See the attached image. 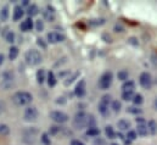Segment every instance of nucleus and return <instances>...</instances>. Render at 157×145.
Here are the masks:
<instances>
[{
	"label": "nucleus",
	"instance_id": "nucleus-3",
	"mask_svg": "<svg viewBox=\"0 0 157 145\" xmlns=\"http://www.w3.org/2000/svg\"><path fill=\"white\" fill-rule=\"evenodd\" d=\"M88 122H89V115H86L85 112H78L75 116L73 126L77 129H83V128L88 127Z\"/></svg>",
	"mask_w": 157,
	"mask_h": 145
},
{
	"label": "nucleus",
	"instance_id": "nucleus-37",
	"mask_svg": "<svg viewBox=\"0 0 157 145\" xmlns=\"http://www.w3.org/2000/svg\"><path fill=\"white\" fill-rule=\"evenodd\" d=\"M127 111H128V112H130V113H140V112H141V110L136 109V108H128Z\"/></svg>",
	"mask_w": 157,
	"mask_h": 145
},
{
	"label": "nucleus",
	"instance_id": "nucleus-30",
	"mask_svg": "<svg viewBox=\"0 0 157 145\" xmlns=\"http://www.w3.org/2000/svg\"><path fill=\"white\" fill-rule=\"evenodd\" d=\"M127 138H128L129 142L135 140V139H136V132H134V131H129L128 134H127Z\"/></svg>",
	"mask_w": 157,
	"mask_h": 145
},
{
	"label": "nucleus",
	"instance_id": "nucleus-43",
	"mask_svg": "<svg viewBox=\"0 0 157 145\" xmlns=\"http://www.w3.org/2000/svg\"><path fill=\"white\" fill-rule=\"evenodd\" d=\"M4 64V55L2 54H0V66Z\"/></svg>",
	"mask_w": 157,
	"mask_h": 145
},
{
	"label": "nucleus",
	"instance_id": "nucleus-12",
	"mask_svg": "<svg viewBox=\"0 0 157 145\" xmlns=\"http://www.w3.org/2000/svg\"><path fill=\"white\" fill-rule=\"evenodd\" d=\"M75 94L78 96V98H83L85 95V80H80L76 89H75Z\"/></svg>",
	"mask_w": 157,
	"mask_h": 145
},
{
	"label": "nucleus",
	"instance_id": "nucleus-10",
	"mask_svg": "<svg viewBox=\"0 0 157 145\" xmlns=\"http://www.w3.org/2000/svg\"><path fill=\"white\" fill-rule=\"evenodd\" d=\"M38 118V110L36 108H28L25 111V120L26 121H36Z\"/></svg>",
	"mask_w": 157,
	"mask_h": 145
},
{
	"label": "nucleus",
	"instance_id": "nucleus-42",
	"mask_svg": "<svg viewBox=\"0 0 157 145\" xmlns=\"http://www.w3.org/2000/svg\"><path fill=\"white\" fill-rule=\"evenodd\" d=\"M71 145H84V144L82 142H79V140H72Z\"/></svg>",
	"mask_w": 157,
	"mask_h": 145
},
{
	"label": "nucleus",
	"instance_id": "nucleus-31",
	"mask_svg": "<svg viewBox=\"0 0 157 145\" xmlns=\"http://www.w3.org/2000/svg\"><path fill=\"white\" fill-rule=\"evenodd\" d=\"M44 17L48 21H52L54 20V11H44Z\"/></svg>",
	"mask_w": 157,
	"mask_h": 145
},
{
	"label": "nucleus",
	"instance_id": "nucleus-17",
	"mask_svg": "<svg viewBox=\"0 0 157 145\" xmlns=\"http://www.w3.org/2000/svg\"><path fill=\"white\" fill-rule=\"evenodd\" d=\"M7 18H9V7L7 6H4L0 10V21L5 22V21H7Z\"/></svg>",
	"mask_w": 157,
	"mask_h": 145
},
{
	"label": "nucleus",
	"instance_id": "nucleus-34",
	"mask_svg": "<svg viewBox=\"0 0 157 145\" xmlns=\"http://www.w3.org/2000/svg\"><path fill=\"white\" fill-rule=\"evenodd\" d=\"M121 103L118 101V100H115L113 103H112V109H113V111H116V112H118L119 110H121Z\"/></svg>",
	"mask_w": 157,
	"mask_h": 145
},
{
	"label": "nucleus",
	"instance_id": "nucleus-5",
	"mask_svg": "<svg viewBox=\"0 0 157 145\" xmlns=\"http://www.w3.org/2000/svg\"><path fill=\"white\" fill-rule=\"evenodd\" d=\"M38 131L36 128H29L27 131L23 132V140L27 144H34L36 143V138H37Z\"/></svg>",
	"mask_w": 157,
	"mask_h": 145
},
{
	"label": "nucleus",
	"instance_id": "nucleus-33",
	"mask_svg": "<svg viewBox=\"0 0 157 145\" xmlns=\"http://www.w3.org/2000/svg\"><path fill=\"white\" fill-rule=\"evenodd\" d=\"M133 101H134V104H135V105H140V104L143 103V95H140V94H136V95L134 96Z\"/></svg>",
	"mask_w": 157,
	"mask_h": 145
},
{
	"label": "nucleus",
	"instance_id": "nucleus-26",
	"mask_svg": "<svg viewBox=\"0 0 157 145\" xmlns=\"http://www.w3.org/2000/svg\"><path fill=\"white\" fill-rule=\"evenodd\" d=\"M128 76H129V73H128V71H125V70H121V71L117 73L118 79H121V80H125V79H128Z\"/></svg>",
	"mask_w": 157,
	"mask_h": 145
},
{
	"label": "nucleus",
	"instance_id": "nucleus-6",
	"mask_svg": "<svg viewBox=\"0 0 157 145\" xmlns=\"http://www.w3.org/2000/svg\"><path fill=\"white\" fill-rule=\"evenodd\" d=\"M111 84H112V73L105 72L99 79V87L101 89H109Z\"/></svg>",
	"mask_w": 157,
	"mask_h": 145
},
{
	"label": "nucleus",
	"instance_id": "nucleus-22",
	"mask_svg": "<svg viewBox=\"0 0 157 145\" xmlns=\"http://www.w3.org/2000/svg\"><path fill=\"white\" fill-rule=\"evenodd\" d=\"M134 96H135V95L133 94V92H123V94H122V99L125 100V101H130V100H133Z\"/></svg>",
	"mask_w": 157,
	"mask_h": 145
},
{
	"label": "nucleus",
	"instance_id": "nucleus-1",
	"mask_svg": "<svg viewBox=\"0 0 157 145\" xmlns=\"http://www.w3.org/2000/svg\"><path fill=\"white\" fill-rule=\"evenodd\" d=\"M32 95L31 93L28 92H17L13 94L12 96V101L17 105V106H25V105H28L31 101H32Z\"/></svg>",
	"mask_w": 157,
	"mask_h": 145
},
{
	"label": "nucleus",
	"instance_id": "nucleus-2",
	"mask_svg": "<svg viewBox=\"0 0 157 145\" xmlns=\"http://www.w3.org/2000/svg\"><path fill=\"white\" fill-rule=\"evenodd\" d=\"M25 59H26V61H27L28 65H31V66H37V65H39L40 62H41V59H43V57H41V55H40V53L38 50L31 49V50H28V51L26 53Z\"/></svg>",
	"mask_w": 157,
	"mask_h": 145
},
{
	"label": "nucleus",
	"instance_id": "nucleus-7",
	"mask_svg": "<svg viewBox=\"0 0 157 145\" xmlns=\"http://www.w3.org/2000/svg\"><path fill=\"white\" fill-rule=\"evenodd\" d=\"M50 118L56 123H65L68 121V115L62 111H52L50 112Z\"/></svg>",
	"mask_w": 157,
	"mask_h": 145
},
{
	"label": "nucleus",
	"instance_id": "nucleus-9",
	"mask_svg": "<svg viewBox=\"0 0 157 145\" xmlns=\"http://www.w3.org/2000/svg\"><path fill=\"white\" fill-rule=\"evenodd\" d=\"M48 41L51 43V44H55V43H60V41H63L65 40V36L60 32H50L48 33Z\"/></svg>",
	"mask_w": 157,
	"mask_h": 145
},
{
	"label": "nucleus",
	"instance_id": "nucleus-29",
	"mask_svg": "<svg viewBox=\"0 0 157 145\" xmlns=\"http://www.w3.org/2000/svg\"><path fill=\"white\" fill-rule=\"evenodd\" d=\"M9 132H10V129L6 124H0V134L1 135H6V134H9Z\"/></svg>",
	"mask_w": 157,
	"mask_h": 145
},
{
	"label": "nucleus",
	"instance_id": "nucleus-14",
	"mask_svg": "<svg viewBox=\"0 0 157 145\" xmlns=\"http://www.w3.org/2000/svg\"><path fill=\"white\" fill-rule=\"evenodd\" d=\"M117 127L121 131H128L130 128V122L127 120H119L117 122Z\"/></svg>",
	"mask_w": 157,
	"mask_h": 145
},
{
	"label": "nucleus",
	"instance_id": "nucleus-4",
	"mask_svg": "<svg viewBox=\"0 0 157 145\" xmlns=\"http://www.w3.org/2000/svg\"><path fill=\"white\" fill-rule=\"evenodd\" d=\"M13 82H15V74L11 72V71H5L2 73V80H1V87L7 90L10 89L12 85H13Z\"/></svg>",
	"mask_w": 157,
	"mask_h": 145
},
{
	"label": "nucleus",
	"instance_id": "nucleus-35",
	"mask_svg": "<svg viewBox=\"0 0 157 145\" xmlns=\"http://www.w3.org/2000/svg\"><path fill=\"white\" fill-rule=\"evenodd\" d=\"M41 142L45 145H50V139H49V137H48L46 133H44V134L41 135Z\"/></svg>",
	"mask_w": 157,
	"mask_h": 145
},
{
	"label": "nucleus",
	"instance_id": "nucleus-24",
	"mask_svg": "<svg viewBox=\"0 0 157 145\" xmlns=\"http://www.w3.org/2000/svg\"><path fill=\"white\" fill-rule=\"evenodd\" d=\"M37 80H38L39 84H43V83H44V80H45V71H44V70H39V71L37 72Z\"/></svg>",
	"mask_w": 157,
	"mask_h": 145
},
{
	"label": "nucleus",
	"instance_id": "nucleus-16",
	"mask_svg": "<svg viewBox=\"0 0 157 145\" xmlns=\"http://www.w3.org/2000/svg\"><path fill=\"white\" fill-rule=\"evenodd\" d=\"M149 132V128L146 124H138V128H136V133L140 135V137H145Z\"/></svg>",
	"mask_w": 157,
	"mask_h": 145
},
{
	"label": "nucleus",
	"instance_id": "nucleus-15",
	"mask_svg": "<svg viewBox=\"0 0 157 145\" xmlns=\"http://www.w3.org/2000/svg\"><path fill=\"white\" fill-rule=\"evenodd\" d=\"M134 88H135V83H134L133 80H127V82H124L123 85H122L123 92H133Z\"/></svg>",
	"mask_w": 157,
	"mask_h": 145
},
{
	"label": "nucleus",
	"instance_id": "nucleus-36",
	"mask_svg": "<svg viewBox=\"0 0 157 145\" xmlns=\"http://www.w3.org/2000/svg\"><path fill=\"white\" fill-rule=\"evenodd\" d=\"M36 28H37V31H39L41 32L43 29H44V23H43V21H37V23H36Z\"/></svg>",
	"mask_w": 157,
	"mask_h": 145
},
{
	"label": "nucleus",
	"instance_id": "nucleus-19",
	"mask_svg": "<svg viewBox=\"0 0 157 145\" xmlns=\"http://www.w3.org/2000/svg\"><path fill=\"white\" fill-rule=\"evenodd\" d=\"M147 128H149V132L151 133V134H156L157 132V123L154 121V120H151V121H149V123H147Z\"/></svg>",
	"mask_w": 157,
	"mask_h": 145
},
{
	"label": "nucleus",
	"instance_id": "nucleus-40",
	"mask_svg": "<svg viewBox=\"0 0 157 145\" xmlns=\"http://www.w3.org/2000/svg\"><path fill=\"white\" fill-rule=\"evenodd\" d=\"M37 43H38V45H39V46H41V48H44V49H45V48H46V44H45V43H44V40H43V39H38V41H37Z\"/></svg>",
	"mask_w": 157,
	"mask_h": 145
},
{
	"label": "nucleus",
	"instance_id": "nucleus-41",
	"mask_svg": "<svg viewBox=\"0 0 157 145\" xmlns=\"http://www.w3.org/2000/svg\"><path fill=\"white\" fill-rule=\"evenodd\" d=\"M136 123L138 124H145V120L143 117H139V118H136Z\"/></svg>",
	"mask_w": 157,
	"mask_h": 145
},
{
	"label": "nucleus",
	"instance_id": "nucleus-18",
	"mask_svg": "<svg viewBox=\"0 0 157 145\" xmlns=\"http://www.w3.org/2000/svg\"><path fill=\"white\" fill-rule=\"evenodd\" d=\"M18 56V49L16 46H11L9 49V59L10 60H15Z\"/></svg>",
	"mask_w": 157,
	"mask_h": 145
},
{
	"label": "nucleus",
	"instance_id": "nucleus-39",
	"mask_svg": "<svg viewBox=\"0 0 157 145\" xmlns=\"http://www.w3.org/2000/svg\"><path fill=\"white\" fill-rule=\"evenodd\" d=\"M5 109H6V105H5V103L4 101H0V115L5 111Z\"/></svg>",
	"mask_w": 157,
	"mask_h": 145
},
{
	"label": "nucleus",
	"instance_id": "nucleus-11",
	"mask_svg": "<svg viewBox=\"0 0 157 145\" xmlns=\"http://www.w3.org/2000/svg\"><path fill=\"white\" fill-rule=\"evenodd\" d=\"M32 28H33V21H32L31 17L26 18V20L22 21V23L20 25V29H21L22 32H28V31H31Z\"/></svg>",
	"mask_w": 157,
	"mask_h": 145
},
{
	"label": "nucleus",
	"instance_id": "nucleus-45",
	"mask_svg": "<svg viewBox=\"0 0 157 145\" xmlns=\"http://www.w3.org/2000/svg\"><path fill=\"white\" fill-rule=\"evenodd\" d=\"M111 145H118V144H111Z\"/></svg>",
	"mask_w": 157,
	"mask_h": 145
},
{
	"label": "nucleus",
	"instance_id": "nucleus-23",
	"mask_svg": "<svg viewBox=\"0 0 157 145\" xmlns=\"http://www.w3.org/2000/svg\"><path fill=\"white\" fill-rule=\"evenodd\" d=\"M100 134V129L99 128H95V127H91L86 131V135H90V137H96Z\"/></svg>",
	"mask_w": 157,
	"mask_h": 145
},
{
	"label": "nucleus",
	"instance_id": "nucleus-25",
	"mask_svg": "<svg viewBox=\"0 0 157 145\" xmlns=\"http://www.w3.org/2000/svg\"><path fill=\"white\" fill-rule=\"evenodd\" d=\"M46 79H48V84H49V87H54V85L56 84V79H55V76H54V73L52 72H49Z\"/></svg>",
	"mask_w": 157,
	"mask_h": 145
},
{
	"label": "nucleus",
	"instance_id": "nucleus-20",
	"mask_svg": "<svg viewBox=\"0 0 157 145\" xmlns=\"http://www.w3.org/2000/svg\"><path fill=\"white\" fill-rule=\"evenodd\" d=\"M38 12H39V9H38V6H37V5H31V6L28 7V11H27V14H28V16H29V17L38 15Z\"/></svg>",
	"mask_w": 157,
	"mask_h": 145
},
{
	"label": "nucleus",
	"instance_id": "nucleus-27",
	"mask_svg": "<svg viewBox=\"0 0 157 145\" xmlns=\"http://www.w3.org/2000/svg\"><path fill=\"white\" fill-rule=\"evenodd\" d=\"M5 39H6L7 43H13L15 41V33L12 31H9L6 33V36H5Z\"/></svg>",
	"mask_w": 157,
	"mask_h": 145
},
{
	"label": "nucleus",
	"instance_id": "nucleus-32",
	"mask_svg": "<svg viewBox=\"0 0 157 145\" xmlns=\"http://www.w3.org/2000/svg\"><path fill=\"white\" fill-rule=\"evenodd\" d=\"M100 103H101V104H105V105H109V104L111 103V95H109V94H106V95H104Z\"/></svg>",
	"mask_w": 157,
	"mask_h": 145
},
{
	"label": "nucleus",
	"instance_id": "nucleus-44",
	"mask_svg": "<svg viewBox=\"0 0 157 145\" xmlns=\"http://www.w3.org/2000/svg\"><path fill=\"white\" fill-rule=\"evenodd\" d=\"M154 105H155V108H156V110H157V98L155 99V103H154Z\"/></svg>",
	"mask_w": 157,
	"mask_h": 145
},
{
	"label": "nucleus",
	"instance_id": "nucleus-28",
	"mask_svg": "<svg viewBox=\"0 0 157 145\" xmlns=\"http://www.w3.org/2000/svg\"><path fill=\"white\" fill-rule=\"evenodd\" d=\"M99 111L101 112V115H107L109 113V105H105V104H99Z\"/></svg>",
	"mask_w": 157,
	"mask_h": 145
},
{
	"label": "nucleus",
	"instance_id": "nucleus-21",
	"mask_svg": "<svg viewBox=\"0 0 157 145\" xmlns=\"http://www.w3.org/2000/svg\"><path fill=\"white\" fill-rule=\"evenodd\" d=\"M105 133H106V135H107L109 139H113V138L116 137V133H115V131H113V128H112L111 126H107V127H106Z\"/></svg>",
	"mask_w": 157,
	"mask_h": 145
},
{
	"label": "nucleus",
	"instance_id": "nucleus-13",
	"mask_svg": "<svg viewBox=\"0 0 157 145\" xmlns=\"http://www.w3.org/2000/svg\"><path fill=\"white\" fill-rule=\"evenodd\" d=\"M23 15H25V11H23L22 6H15V9H13V16H12L13 21H18V20H21Z\"/></svg>",
	"mask_w": 157,
	"mask_h": 145
},
{
	"label": "nucleus",
	"instance_id": "nucleus-8",
	"mask_svg": "<svg viewBox=\"0 0 157 145\" xmlns=\"http://www.w3.org/2000/svg\"><path fill=\"white\" fill-rule=\"evenodd\" d=\"M139 82L141 84L143 88L145 89H150L151 85H152V78H151V74L147 72H143L139 77Z\"/></svg>",
	"mask_w": 157,
	"mask_h": 145
},
{
	"label": "nucleus",
	"instance_id": "nucleus-38",
	"mask_svg": "<svg viewBox=\"0 0 157 145\" xmlns=\"http://www.w3.org/2000/svg\"><path fill=\"white\" fill-rule=\"evenodd\" d=\"M60 132V127H56V126H52L50 128V134H56Z\"/></svg>",
	"mask_w": 157,
	"mask_h": 145
}]
</instances>
